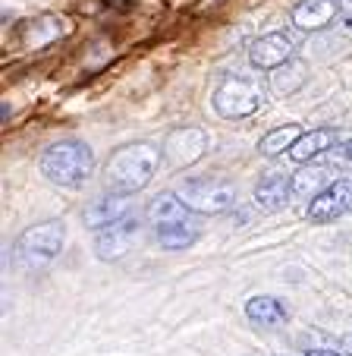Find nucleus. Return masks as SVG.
<instances>
[{"instance_id":"obj_9","label":"nucleus","mask_w":352,"mask_h":356,"mask_svg":"<svg viewBox=\"0 0 352 356\" xmlns=\"http://www.w3.org/2000/svg\"><path fill=\"white\" fill-rule=\"evenodd\" d=\"M129 209H133V195L107 189L104 195L92 199L85 209H82V224H85V227L94 234V230H101V227H107V224H113V221H120V218H126Z\"/></svg>"},{"instance_id":"obj_14","label":"nucleus","mask_w":352,"mask_h":356,"mask_svg":"<svg viewBox=\"0 0 352 356\" xmlns=\"http://www.w3.org/2000/svg\"><path fill=\"white\" fill-rule=\"evenodd\" d=\"M189 218H195V211L180 199V193H158V199H151V205H148V221L154 227L180 224V221H189Z\"/></svg>"},{"instance_id":"obj_2","label":"nucleus","mask_w":352,"mask_h":356,"mask_svg":"<svg viewBox=\"0 0 352 356\" xmlns=\"http://www.w3.org/2000/svg\"><path fill=\"white\" fill-rule=\"evenodd\" d=\"M63 243H67V224L63 221H41L22 230L13 243V268L22 275H38V271L51 268L60 259Z\"/></svg>"},{"instance_id":"obj_5","label":"nucleus","mask_w":352,"mask_h":356,"mask_svg":"<svg viewBox=\"0 0 352 356\" xmlns=\"http://www.w3.org/2000/svg\"><path fill=\"white\" fill-rule=\"evenodd\" d=\"M176 193L195 215H224L236 209V186L224 177H189Z\"/></svg>"},{"instance_id":"obj_1","label":"nucleus","mask_w":352,"mask_h":356,"mask_svg":"<svg viewBox=\"0 0 352 356\" xmlns=\"http://www.w3.org/2000/svg\"><path fill=\"white\" fill-rule=\"evenodd\" d=\"M160 148L151 142H133V145L117 148L104 164V189L113 193H142L154 180L160 168Z\"/></svg>"},{"instance_id":"obj_13","label":"nucleus","mask_w":352,"mask_h":356,"mask_svg":"<svg viewBox=\"0 0 352 356\" xmlns=\"http://www.w3.org/2000/svg\"><path fill=\"white\" fill-rule=\"evenodd\" d=\"M340 142V133L330 127H321V129H308V133L299 136V142L290 148V158L296 164H308L315 161L318 155H324L327 148H337Z\"/></svg>"},{"instance_id":"obj_8","label":"nucleus","mask_w":352,"mask_h":356,"mask_svg":"<svg viewBox=\"0 0 352 356\" xmlns=\"http://www.w3.org/2000/svg\"><path fill=\"white\" fill-rule=\"evenodd\" d=\"M135 234H139V221H135V215L129 211L120 221L94 230V256H98L101 262H117V259H123L129 252V243H133Z\"/></svg>"},{"instance_id":"obj_16","label":"nucleus","mask_w":352,"mask_h":356,"mask_svg":"<svg viewBox=\"0 0 352 356\" xmlns=\"http://www.w3.org/2000/svg\"><path fill=\"white\" fill-rule=\"evenodd\" d=\"M201 227L195 218H189V221H180V224H164V227H154V240H158L160 249H170V252H176V249H189L195 240H199Z\"/></svg>"},{"instance_id":"obj_22","label":"nucleus","mask_w":352,"mask_h":356,"mask_svg":"<svg viewBox=\"0 0 352 356\" xmlns=\"http://www.w3.org/2000/svg\"><path fill=\"white\" fill-rule=\"evenodd\" d=\"M343 353H349V356H352V334H349V337H343Z\"/></svg>"},{"instance_id":"obj_21","label":"nucleus","mask_w":352,"mask_h":356,"mask_svg":"<svg viewBox=\"0 0 352 356\" xmlns=\"http://www.w3.org/2000/svg\"><path fill=\"white\" fill-rule=\"evenodd\" d=\"M340 3V13L346 16V19H352V0H337Z\"/></svg>"},{"instance_id":"obj_23","label":"nucleus","mask_w":352,"mask_h":356,"mask_svg":"<svg viewBox=\"0 0 352 356\" xmlns=\"http://www.w3.org/2000/svg\"><path fill=\"white\" fill-rule=\"evenodd\" d=\"M343 155H346V158H349V161H352V139H349V142H346V145H343Z\"/></svg>"},{"instance_id":"obj_20","label":"nucleus","mask_w":352,"mask_h":356,"mask_svg":"<svg viewBox=\"0 0 352 356\" xmlns=\"http://www.w3.org/2000/svg\"><path fill=\"white\" fill-rule=\"evenodd\" d=\"M327 170H321V168H302V170H296L292 174V195L296 199H315V195L321 193V189L327 186Z\"/></svg>"},{"instance_id":"obj_7","label":"nucleus","mask_w":352,"mask_h":356,"mask_svg":"<svg viewBox=\"0 0 352 356\" xmlns=\"http://www.w3.org/2000/svg\"><path fill=\"white\" fill-rule=\"evenodd\" d=\"M352 211V180L340 177V180L327 183L312 202H308V221L312 224H330L337 218L349 215Z\"/></svg>"},{"instance_id":"obj_12","label":"nucleus","mask_w":352,"mask_h":356,"mask_svg":"<svg viewBox=\"0 0 352 356\" xmlns=\"http://www.w3.org/2000/svg\"><path fill=\"white\" fill-rule=\"evenodd\" d=\"M292 199V174L271 170L255 183V205L265 211H280Z\"/></svg>"},{"instance_id":"obj_4","label":"nucleus","mask_w":352,"mask_h":356,"mask_svg":"<svg viewBox=\"0 0 352 356\" xmlns=\"http://www.w3.org/2000/svg\"><path fill=\"white\" fill-rule=\"evenodd\" d=\"M211 104L224 120H242V117H252L265 108V88L249 76H226L214 88Z\"/></svg>"},{"instance_id":"obj_18","label":"nucleus","mask_w":352,"mask_h":356,"mask_svg":"<svg viewBox=\"0 0 352 356\" xmlns=\"http://www.w3.org/2000/svg\"><path fill=\"white\" fill-rule=\"evenodd\" d=\"M63 35H69V22L63 19V16L47 13V16H41V19H35L32 26H28L26 44L28 47H44V44H51L53 38H63Z\"/></svg>"},{"instance_id":"obj_15","label":"nucleus","mask_w":352,"mask_h":356,"mask_svg":"<svg viewBox=\"0 0 352 356\" xmlns=\"http://www.w3.org/2000/svg\"><path fill=\"white\" fill-rule=\"evenodd\" d=\"M246 316H249V322L261 325V328H277V325H283L290 318V309H286L277 296L258 293L246 302Z\"/></svg>"},{"instance_id":"obj_19","label":"nucleus","mask_w":352,"mask_h":356,"mask_svg":"<svg viewBox=\"0 0 352 356\" xmlns=\"http://www.w3.org/2000/svg\"><path fill=\"white\" fill-rule=\"evenodd\" d=\"M305 86V63L302 60H286V63H280L277 70H271V88L277 95H292V92H299V88Z\"/></svg>"},{"instance_id":"obj_3","label":"nucleus","mask_w":352,"mask_h":356,"mask_svg":"<svg viewBox=\"0 0 352 356\" xmlns=\"http://www.w3.org/2000/svg\"><path fill=\"white\" fill-rule=\"evenodd\" d=\"M38 170L53 186H82L94 174V152L82 139H60L41 152Z\"/></svg>"},{"instance_id":"obj_11","label":"nucleus","mask_w":352,"mask_h":356,"mask_svg":"<svg viewBox=\"0 0 352 356\" xmlns=\"http://www.w3.org/2000/svg\"><path fill=\"white\" fill-rule=\"evenodd\" d=\"M337 16H340V3H333V0H302V3L292 7L290 22L299 29V32H321V29H327Z\"/></svg>"},{"instance_id":"obj_17","label":"nucleus","mask_w":352,"mask_h":356,"mask_svg":"<svg viewBox=\"0 0 352 356\" xmlns=\"http://www.w3.org/2000/svg\"><path fill=\"white\" fill-rule=\"evenodd\" d=\"M305 133V129L299 127V123H283V127H274L271 133H265L258 139V155L265 158H280L283 152H290L296 142H299V136Z\"/></svg>"},{"instance_id":"obj_10","label":"nucleus","mask_w":352,"mask_h":356,"mask_svg":"<svg viewBox=\"0 0 352 356\" xmlns=\"http://www.w3.org/2000/svg\"><path fill=\"white\" fill-rule=\"evenodd\" d=\"M292 54H296V44H292V38L286 32H267V35H261V38H255L252 47H249L252 67L265 70V73L277 70L280 63L292 60Z\"/></svg>"},{"instance_id":"obj_6","label":"nucleus","mask_w":352,"mask_h":356,"mask_svg":"<svg viewBox=\"0 0 352 356\" xmlns=\"http://www.w3.org/2000/svg\"><path fill=\"white\" fill-rule=\"evenodd\" d=\"M208 152V133L199 127H180L170 129L167 139L160 142V155L170 168H189Z\"/></svg>"}]
</instances>
